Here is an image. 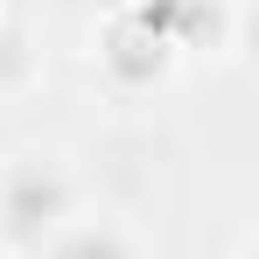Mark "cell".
<instances>
[{
	"label": "cell",
	"mask_w": 259,
	"mask_h": 259,
	"mask_svg": "<svg viewBox=\"0 0 259 259\" xmlns=\"http://www.w3.org/2000/svg\"><path fill=\"white\" fill-rule=\"evenodd\" d=\"M84 210V175L49 147H21L0 161V245L42 252L49 238Z\"/></svg>",
	"instance_id": "cell-1"
},
{
	"label": "cell",
	"mask_w": 259,
	"mask_h": 259,
	"mask_svg": "<svg viewBox=\"0 0 259 259\" xmlns=\"http://www.w3.org/2000/svg\"><path fill=\"white\" fill-rule=\"evenodd\" d=\"M35 259H147V238H140V224L119 210H77L56 238H49Z\"/></svg>",
	"instance_id": "cell-2"
},
{
	"label": "cell",
	"mask_w": 259,
	"mask_h": 259,
	"mask_svg": "<svg viewBox=\"0 0 259 259\" xmlns=\"http://www.w3.org/2000/svg\"><path fill=\"white\" fill-rule=\"evenodd\" d=\"M0 259H14V252H7V245H0Z\"/></svg>",
	"instance_id": "cell-3"
}]
</instances>
